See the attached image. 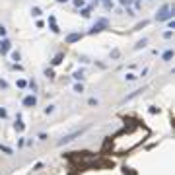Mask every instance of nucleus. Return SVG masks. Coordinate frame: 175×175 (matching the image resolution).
<instances>
[{
    "instance_id": "f257e3e1",
    "label": "nucleus",
    "mask_w": 175,
    "mask_h": 175,
    "mask_svg": "<svg viewBox=\"0 0 175 175\" xmlns=\"http://www.w3.org/2000/svg\"><path fill=\"white\" fill-rule=\"evenodd\" d=\"M171 6H167V4H166V6H162L160 8V12H158V16H156V18H158V22H163V20H171Z\"/></svg>"
},
{
    "instance_id": "f03ea898",
    "label": "nucleus",
    "mask_w": 175,
    "mask_h": 175,
    "mask_svg": "<svg viewBox=\"0 0 175 175\" xmlns=\"http://www.w3.org/2000/svg\"><path fill=\"white\" fill-rule=\"evenodd\" d=\"M80 132H82V130H74L72 134H66V136H62V138L58 140V146H64V144H68V142H72L74 138H76V136H80Z\"/></svg>"
},
{
    "instance_id": "7ed1b4c3",
    "label": "nucleus",
    "mask_w": 175,
    "mask_h": 175,
    "mask_svg": "<svg viewBox=\"0 0 175 175\" xmlns=\"http://www.w3.org/2000/svg\"><path fill=\"white\" fill-rule=\"evenodd\" d=\"M105 27H107V20H99V22L89 29V33H99V31H103Z\"/></svg>"
},
{
    "instance_id": "20e7f679",
    "label": "nucleus",
    "mask_w": 175,
    "mask_h": 175,
    "mask_svg": "<svg viewBox=\"0 0 175 175\" xmlns=\"http://www.w3.org/2000/svg\"><path fill=\"white\" fill-rule=\"evenodd\" d=\"M24 105H25V107H35V105H37V97H35V95H27V97H24Z\"/></svg>"
},
{
    "instance_id": "39448f33",
    "label": "nucleus",
    "mask_w": 175,
    "mask_h": 175,
    "mask_svg": "<svg viewBox=\"0 0 175 175\" xmlns=\"http://www.w3.org/2000/svg\"><path fill=\"white\" fill-rule=\"evenodd\" d=\"M80 39H82L80 33H70L66 37V43H76V41H80Z\"/></svg>"
},
{
    "instance_id": "423d86ee",
    "label": "nucleus",
    "mask_w": 175,
    "mask_h": 175,
    "mask_svg": "<svg viewBox=\"0 0 175 175\" xmlns=\"http://www.w3.org/2000/svg\"><path fill=\"white\" fill-rule=\"evenodd\" d=\"M0 51H2V55H4V53H8L10 51V41H6V39L0 41Z\"/></svg>"
},
{
    "instance_id": "0eeeda50",
    "label": "nucleus",
    "mask_w": 175,
    "mask_h": 175,
    "mask_svg": "<svg viewBox=\"0 0 175 175\" xmlns=\"http://www.w3.org/2000/svg\"><path fill=\"white\" fill-rule=\"evenodd\" d=\"M62 58H64V55H57L55 58H53V66H57V64H60V62H62Z\"/></svg>"
},
{
    "instance_id": "6e6552de",
    "label": "nucleus",
    "mask_w": 175,
    "mask_h": 175,
    "mask_svg": "<svg viewBox=\"0 0 175 175\" xmlns=\"http://www.w3.org/2000/svg\"><path fill=\"white\" fill-rule=\"evenodd\" d=\"M49 22H51V29L55 31V33H58V27H57V24H55V18H51Z\"/></svg>"
},
{
    "instance_id": "1a4fd4ad",
    "label": "nucleus",
    "mask_w": 175,
    "mask_h": 175,
    "mask_svg": "<svg viewBox=\"0 0 175 175\" xmlns=\"http://www.w3.org/2000/svg\"><path fill=\"white\" fill-rule=\"evenodd\" d=\"M0 150H2L4 154H12V148H8V146H2V144H0Z\"/></svg>"
},
{
    "instance_id": "9d476101",
    "label": "nucleus",
    "mask_w": 175,
    "mask_h": 175,
    "mask_svg": "<svg viewBox=\"0 0 175 175\" xmlns=\"http://www.w3.org/2000/svg\"><path fill=\"white\" fill-rule=\"evenodd\" d=\"M171 57H173V51H166V53H163V58H166V60H169Z\"/></svg>"
},
{
    "instance_id": "9b49d317",
    "label": "nucleus",
    "mask_w": 175,
    "mask_h": 175,
    "mask_svg": "<svg viewBox=\"0 0 175 175\" xmlns=\"http://www.w3.org/2000/svg\"><path fill=\"white\" fill-rule=\"evenodd\" d=\"M82 76H84V72H82V70L74 72V78H76V80H82Z\"/></svg>"
},
{
    "instance_id": "f8f14e48",
    "label": "nucleus",
    "mask_w": 175,
    "mask_h": 175,
    "mask_svg": "<svg viewBox=\"0 0 175 175\" xmlns=\"http://www.w3.org/2000/svg\"><path fill=\"white\" fill-rule=\"evenodd\" d=\"M74 92H78V93H82V92H84V88H82V84H76V86H74Z\"/></svg>"
},
{
    "instance_id": "ddd939ff",
    "label": "nucleus",
    "mask_w": 175,
    "mask_h": 175,
    "mask_svg": "<svg viewBox=\"0 0 175 175\" xmlns=\"http://www.w3.org/2000/svg\"><path fill=\"white\" fill-rule=\"evenodd\" d=\"M74 6H78V8L84 6V0H74Z\"/></svg>"
},
{
    "instance_id": "4468645a",
    "label": "nucleus",
    "mask_w": 175,
    "mask_h": 175,
    "mask_svg": "<svg viewBox=\"0 0 175 175\" xmlns=\"http://www.w3.org/2000/svg\"><path fill=\"white\" fill-rule=\"evenodd\" d=\"M82 16H84V18H88V16H89V8H84L82 10Z\"/></svg>"
},
{
    "instance_id": "2eb2a0df",
    "label": "nucleus",
    "mask_w": 175,
    "mask_h": 175,
    "mask_svg": "<svg viewBox=\"0 0 175 175\" xmlns=\"http://www.w3.org/2000/svg\"><path fill=\"white\" fill-rule=\"evenodd\" d=\"M31 14H33V16H41V10L39 8H33V10H31Z\"/></svg>"
},
{
    "instance_id": "dca6fc26",
    "label": "nucleus",
    "mask_w": 175,
    "mask_h": 175,
    "mask_svg": "<svg viewBox=\"0 0 175 175\" xmlns=\"http://www.w3.org/2000/svg\"><path fill=\"white\" fill-rule=\"evenodd\" d=\"M6 35V27H4V25H0V37H4Z\"/></svg>"
},
{
    "instance_id": "f3484780",
    "label": "nucleus",
    "mask_w": 175,
    "mask_h": 175,
    "mask_svg": "<svg viewBox=\"0 0 175 175\" xmlns=\"http://www.w3.org/2000/svg\"><path fill=\"white\" fill-rule=\"evenodd\" d=\"M16 130L22 132V130H24V125H22V123H16Z\"/></svg>"
},
{
    "instance_id": "a211bd4d",
    "label": "nucleus",
    "mask_w": 175,
    "mask_h": 175,
    "mask_svg": "<svg viewBox=\"0 0 175 175\" xmlns=\"http://www.w3.org/2000/svg\"><path fill=\"white\" fill-rule=\"evenodd\" d=\"M12 58L14 60H20V53H12Z\"/></svg>"
},
{
    "instance_id": "6ab92c4d",
    "label": "nucleus",
    "mask_w": 175,
    "mask_h": 175,
    "mask_svg": "<svg viewBox=\"0 0 175 175\" xmlns=\"http://www.w3.org/2000/svg\"><path fill=\"white\" fill-rule=\"evenodd\" d=\"M25 84H27V82H25V80H18V86H20V88H24Z\"/></svg>"
},
{
    "instance_id": "aec40b11",
    "label": "nucleus",
    "mask_w": 175,
    "mask_h": 175,
    "mask_svg": "<svg viewBox=\"0 0 175 175\" xmlns=\"http://www.w3.org/2000/svg\"><path fill=\"white\" fill-rule=\"evenodd\" d=\"M130 2H132V0H121V4H125V6H129Z\"/></svg>"
},
{
    "instance_id": "412c9836",
    "label": "nucleus",
    "mask_w": 175,
    "mask_h": 175,
    "mask_svg": "<svg viewBox=\"0 0 175 175\" xmlns=\"http://www.w3.org/2000/svg\"><path fill=\"white\" fill-rule=\"evenodd\" d=\"M0 117H6V109H0Z\"/></svg>"
},
{
    "instance_id": "4be33fe9",
    "label": "nucleus",
    "mask_w": 175,
    "mask_h": 175,
    "mask_svg": "<svg viewBox=\"0 0 175 175\" xmlns=\"http://www.w3.org/2000/svg\"><path fill=\"white\" fill-rule=\"evenodd\" d=\"M57 2H66V0H57Z\"/></svg>"
},
{
    "instance_id": "5701e85b",
    "label": "nucleus",
    "mask_w": 175,
    "mask_h": 175,
    "mask_svg": "<svg viewBox=\"0 0 175 175\" xmlns=\"http://www.w3.org/2000/svg\"><path fill=\"white\" fill-rule=\"evenodd\" d=\"M105 2H107V4H109V0H105Z\"/></svg>"
}]
</instances>
